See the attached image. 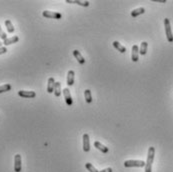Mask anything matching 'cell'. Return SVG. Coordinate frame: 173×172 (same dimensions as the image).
I'll use <instances>...</instances> for the list:
<instances>
[{
    "label": "cell",
    "instance_id": "6da1fadb",
    "mask_svg": "<svg viewBox=\"0 0 173 172\" xmlns=\"http://www.w3.org/2000/svg\"><path fill=\"white\" fill-rule=\"evenodd\" d=\"M154 155H155V148L149 147L148 154H147V160L145 164V172H152V163L154 161Z\"/></svg>",
    "mask_w": 173,
    "mask_h": 172
},
{
    "label": "cell",
    "instance_id": "7a4b0ae2",
    "mask_svg": "<svg viewBox=\"0 0 173 172\" xmlns=\"http://www.w3.org/2000/svg\"><path fill=\"white\" fill-rule=\"evenodd\" d=\"M146 162L143 160H126L124 162L125 167H145Z\"/></svg>",
    "mask_w": 173,
    "mask_h": 172
},
{
    "label": "cell",
    "instance_id": "3957f363",
    "mask_svg": "<svg viewBox=\"0 0 173 172\" xmlns=\"http://www.w3.org/2000/svg\"><path fill=\"white\" fill-rule=\"evenodd\" d=\"M164 26H165V33H166L167 40L169 42H173V34L171 30V25H170V21L168 18L164 19Z\"/></svg>",
    "mask_w": 173,
    "mask_h": 172
},
{
    "label": "cell",
    "instance_id": "277c9868",
    "mask_svg": "<svg viewBox=\"0 0 173 172\" xmlns=\"http://www.w3.org/2000/svg\"><path fill=\"white\" fill-rule=\"evenodd\" d=\"M42 15L46 18H52V19H60L62 17V14L59 12H53V11H48V10H45V11L42 12Z\"/></svg>",
    "mask_w": 173,
    "mask_h": 172
},
{
    "label": "cell",
    "instance_id": "5b68a950",
    "mask_svg": "<svg viewBox=\"0 0 173 172\" xmlns=\"http://www.w3.org/2000/svg\"><path fill=\"white\" fill-rule=\"evenodd\" d=\"M22 169V164H21V155L16 154L14 157V171L15 172H20Z\"/></svg>",
    "mask_w": 173,
    "mask_h": 172
},
{
    "label": "cell",
    "instance_id": "8992f818",
    "mask_svg": "<svg viewBox=\"0 0 173 172\" xmlns=\"http://www.w3.org/2000/svg\"><path fill=\"white\" fill-rule=\"evenodd\" d=\"M63 95H64V99L66 101V104L68 106H71L73 104V100L71 97V94H70V91L68 88H64L63 89Z\"/></svg>",
    "mask_w": 173,
    "mask_h": 172
},
{
    "label": "cell",
    "instance_id": "52a82bcc",
    "mask_svg": "<svg viewBox=\"0 0 173 172\" xmlns=\"http://www.w3.org/2000/svg\"><path fill=\"white\" fill-rule=\"evenodd\" d=\"M18 95L23 98H34L36 96V93L34 91H25V90H20L18 91Z\"/></svg>",
    "mask_w": 173,
    "mask_h": 172
},
{
    "label": "cell",
    "instance_id": "ba28073f",
    "mask_svg": "<svg viewBox=\"0 0 173 172\" xmlns=\"http://www.w3.org/2000/svg\"><path fill=\"white\" fill-rule=\"evenodd\" d=\"M83 150L88 152L90 150V141H89V135L87 133L83 134Z\"/></svg>",
    "mask_w": 173,
    "mask_h": 172
},
{
    "label": "cell",
    "instance_id": "9c48e42d",
    "mask_svg": "<svg viewBox=\"0 0 173 172\" xmlns=\"http://www.w3.org/2000/svg\"><path fill=\"white\" fill-rule=\"evenodd\" d=\"M133 62H137L139 59V48L137 45H133L132 46V55H131Z\"/></svg>",
    "mask_w": 173,
    "mask_h": 172
},
{
    "label": "cell",
    "instance_id": "30bf717a",
    "mask_svg": "<svg viewBox=\"0 0 173 172\" xmlns=\"http://www.w3.org/2000/svg\"><path fill=\"white\" fill-rule=\"evenodd\" d=\"M94 147H95L96 149H98L99 151H101L103 153H107L109 151L108 147H106L105 145H103L102 143H100L99 141H94Z\"/></svg>",
    "mask_w": 173,
    "mask_h": 172
},
{
    "label": "cell",
    "instance_id": "8fae6325",
    "mask_svg": "<svg viewBox=\"0 0 173 172\" xmlns=\"http://www.w3.org/2000/svg\"><path fill=\"white\" fill-rule=\"evenodd\" d=\"M54 87H55L54 78L53 77H49L48 84H47V92H48V93H52V92H54Z\"/></svg>",
    "mask_w": 173,
    "mask_h": 172
},
{
    "label": "cell",
    "instance_id": "7c38bea8",
    "mask_svg": "<svg viewBox=\"0 0 173 172\" xmlns=\"http://www.w3.org/2000/svg\"><path fill=\"white\" fill-rule=\"evenodd\" d=\"M74 84V71L69 70L67 73V85L72 86Z\"/></svg>",
    "mask_w": 173,
    "mask_h": 172
},
{
    "label": "cell",
    "instance_id": "4fadbf2b",
    "mask_svg": "<svg viewBox=\"0 0 173 172\" xmlns=\"http://www.w3.org/2000/svg\"><path fill=\"white\" fill-rule=\"evenodd\" d=\"M73 55H74V57L77 59V61L80 63V64H84L85 63V59L84 57L82 56V55L80 54V52L78 51V50H73Z\"/></svg>",
    "mask_w": 173,
    "mask_h": 172
},
{
    "label": "cell",
    "instance_id": "5bb4252c",
    "mask_svg": "<svg viewBox=\"0 0 173 172\" xmlns=\"http://www.w3.org/2000/svg\"><path fill=\"white\" fill-rule=\"evenodd\" d=\"M18 40H19V37H18V36H13V37H10V38H7L6 40H4L3 44L5 46L11 45V44H13V43H16V42H18Z\"/></svg>",
    "mask_w": 173,
    "mask_h": 172
},
{
    "label": "cell",
    "instance_id": "9a60e30c",
    "mask_svg": "<svg viewBox=\"0 0 173 172\" xmlns=\"http://www.w3.org/2000/svg\"><path fill=\"white\" fill-rule=\"evenodd\" d=\"M67 3H71V4H78L80 6H84L88 7L89 6V2L88 1H79V0H66Z\"/></svg>",
    "mask_w": 173,
    "mask_h": 172
},
{
    "label": "cell",
    "instance_id": "2e32d148",
    "mask_svg": "<svg viewBox=\"0 0 173 172\" xmlns=\"http://www.w3.org/2000/svg\"><path fill=\"white\" fill-rule=\"evenodd\" d=\"M145 13V9L143 8V7H139V8L137 9H134L133 11H131V16L132 17H137L139 16L141 14H144Z\"/></svg>",
    "mask_w": 173,
    "mask_h": 172
},
{
    "label": "cell",
    "instance_id": "e0dca14e",
    "mask_svg": "<svg viewBox=\"0 0 173 172\" xmlns=\"http://www.w3.org/2000/svg\"><path fill=\"white\" fill-rule=\"evenodd\" d=\"M112 44H113L114 48L116 50H118L120 53H125V52H126V48H125V47L123 45H121V44H120L118 41H114Z\"/></svg>",
    "mask_w": 173,
    "mask_h": 172
},
{
    "label": "cell",
    "instance_id": "ac0fdd59",
    "mask_svg": "<svg viewBox=\"0 0 173 172\" xmlns=\"http://www.w3.org/2000/svg\"><path fill=\"white\" fill-rule=\"evenodd\" d=\"M54 94L56 97H59L60 95H61V83H60V82H55Z\"/></svg>",
    "mask_w": 173,
    "mask_h": 172
},
{
    "label": "cell",
    "instance_id": "d6986e66",
    "mask_svg": "<svg viewBox=\"0 0 173 172\" xmlns=\"http://www.w3.org/2000/svg\"><path fill=\"white\" fill-rule=\"evenodd\" d=\"M147 48H148V43L146 41H143L140 45V49H139V53L141 55H145L146 52H147Z\"/></svg>",
    "mask_w": 173,
    "mask_h": 172
},
{
    "label": "cell",
    "instance_id": "ffe728a7",
    "mask_svg": "<svg viewBox=\"0 0 173 172\" xmlns=\"http://www.w3.org/2000/svg\"><path fill=\"white\" fill-rule=\"evenodd\" d=\"M5 26H6L7 32H8V33H13V32H14V26H13L12 22L10 20H5Z\"/></svg>",
    "mask_w": 173,
    "mask_h": 172
},
{
    "label": "cell",
    "instance_id": "44dd1931",
    "mask_svg": "<svg viewBox=\"0 0 173 172\" xmlns=\"http://www.w3.org/2000/svg\"><path fill=\"white\" fill-rule=\"evenodd\" d=\"M84 96H85V101L87 103L92 102V95H91V91L89 89H86L84 91Z\"/></svg>",
    "mask_w": 173,
    "mask_h": 172
},
{
    "label": "cell",
    "instance_id": "7402d4cb",
    "mask_svg": "<svg viewBox=\"0 0 173 172\" xmlns=\"http://www.w3.org/2000/svg\"><path fill=\"white\" fill-rule=\"evenodd\" d=\"M11 90V85L10 84H4V85L0 86V93H3V92L10 91Z\"/></svg>",
    "mask_w": 173,
    "mask_h": 172
},
{
    "label": "cell",
    "instance_id": "603a6c76",
    "mask_svg": "<svg viewBox=\"0 0 173 172\" xmlns=\"http://www.w3.org/2000/svg\"><path fill=\"white\" fill-rule=\"evenodd\" d=\"M85 167H86V169H87V170L89 171V172H99L97 169H96L95 167H94V166L92 165V164L91 163H86L85 164Z\"/></svg>",
    "mask_w": 173,
    "mask_h": 172
},
{
    "label": "cell",
    "instance_id": "cb8c5ba5",
    "mask_svg": "<svg viewBox=\"0 0 173 172\" xmlns=\"http://www.w3.org/2000/svg\"><path fill=\"white\" fill-rule=\"evenodd\" d=\"M0 38H1L3 41H4V40H6V39H7V35H6V33H5L3 30H2L1 26H0Z\"/></svg>",
    "mask_w": 173,
    "mask_h": 172
},
{
    "label": "cell",
    "instance_id": "d4e9b609",
    "mask_svg": "<svg viewBox=\"0 0 173 172\" xmlns=\"http://www.w3.org/2000/svg\"><path fill=\"white\" fill-rule=\"evenodd\" d=\"M7 52V48L6 47H0V55L1 54H5Z\"/></svg>",
    "mask_w": 173,
    "mask_h": 172
},
{
    "label": "cell",
    "instance_id": "484cf974",
    "mask_svg": "<svg viewBox=\"0 0 173 172\" xmlns=\"http://www.w3.org/2000/svg\"><path fill=\"white\" fill-rule=\"evenodd\" d=\"M99 172H112V169L111 168H105V169H103V170H101Z\"/></svg>",
    "mask_w": 173,
    "mask_h": 172
},
{
    "label": "cell",
    "instance_id": "4316f807",
    "mask_svg": "<svg viewBox=\"0 0 173 172\" xmlns=\"http://www.w3.org/2000/svg\"><path fill=\"white\" fill-rule=\"evenodd\" d=\"M153 1H155V2H162V3H165V2H166V0H153Z\"/></svg>",
    "mask_w": 173,
    "mask_h": 172
},
{
    "label": "cell",
    "instance_id": "83f0119b",
    "mask_svg": "<svg viewBox=\"0 0 173 172\" xmlns=\"http://www.w3.org/2000/svg\"><path fill=\"white\" fill-rule=\"evenodd\" d=\"M0 44H1V43H0Z\"/></svg>",
    "mask_w": 173,
    "mask_h": 172
}]
</instances>
